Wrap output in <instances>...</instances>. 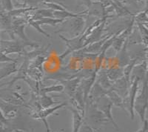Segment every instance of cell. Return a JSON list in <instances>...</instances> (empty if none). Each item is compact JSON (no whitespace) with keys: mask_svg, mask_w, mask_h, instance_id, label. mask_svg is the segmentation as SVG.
Wrapping results in <instances>:
<instances>
[{"mask_svg":"<svg viewBox=\"0 0 148 132\" xmlns=\"http://www.w3.org/2000/svg\"><path fill=\"white\" fill-rule=\"evenodd\" d=\"M67 102H62V103H59V105H56V106H51L50 108H47V109H41L39 111H37L34 112L32 114V117L36 119V120H45V119L47 118L49 116L52 115L53 113H55L56 111H58L59 109H62V108H64V107L67 106Z\"/></svg>","mask_w":148,"mask_h":132,"instance_id":"8992f818","label":"cell"},{"mask_svg":"<svg viewBox=\"0 0 148 132\" xmlns=\"http://www.w3.org/2000/svg\"><path fill=\"white\" fill-rule=\"evenodd\" d=\"M37 9H38V8L36 7H22L17 9L14 8L10 12H8V14L11 17H16L17 16H19L20 14H26L27 12H30L32 10H36Z\"/></svg>","mask_w":148,"mask_h":132,"instance_id":"44dd1931","label":"cell"},{"mask_svg":"<svg viewBox=\"0 0 148 132\" xmlns=\"http://www.w3.org/2000/svg\"><path fill=\"white\" fill-rule=\"evenodd\" d=\"M73 115V132H79L84 123V116L73 107L68 108Z\"/></svg>","mask_w":148,"mask_h":132,"instance_id":"52a82bcc","label":"cell"},{"mask_svg":"<svg viewBox=\"0 0 148 132\" xmlns=\"http://www.w3.org/2000/svg\"><path fill=\"white\" fill-rule=\"evenodd\" d=\"M0 63H17V60L9 57V56H8V55L5 54L4 53L0 51Z\"/></svg>","mask_w":148,"mask_h":132,"instance_id":"cb8c5ba5","label":"cell"},{"mask_svg":"<svg viewBox=\"0 0 148 132\" xmlns=\"http://www.w3.org/2000/svg\"><path fill=\"white\" fill-rule=\"evenodd\" d=\"M72 30L74 33V35L77 36L80 35L83 30L84 25V19L82 17H76V18H72Z\"/></svg>","mask_w":148,"mask_h":132,"instance_id":"4fadbf2b","label":"cell"},{"mask_svg":"<svg viewBox=\"0 0 148 132\" xmlns=\"http://www.w3.org/2000/svg\"><path fill=\"white\" fill-rule=\"evenodd\" d=\"M136 132H147V120H145L143 122H142V127L141 129L137 131Z\"/></svg>","mask_w":148,"mask_h":132,"instance_id":"4316f807","label":"cell"},{"mask_svg":"<svg viewBox=\"0 0 148 132\" xmlns=\"http://www.w3.org/2000/svg\"><path fill=\"white\" fill-rule=\"evenodd\" d=\"M16 63H9L7 66H5L0 69V80L18 71Z\"/></svg>","mask_w":148,"mask_h":132,"instance_id":"9a60e30c","label":"cell"},{"mask_svg":"<svg viewBox=\"0 0 148 132\" xmlns=\"http://www.w3.org/2000/svg\"><path fill=\"white\" fill-rule=\"evenodd\" d=\"M106 97L110 100L112 104L119 108L124 107V99L121 95L113 90H108L106 91Z\"/></svg>","mask_w":148,"mask_h":132,"instance_id":"30bf717a","label":"cell"},{"mask_svg":"<svg viewBox=\"0 0 148 132\" xmlns=\"http://www.w3.org/2000/svg\"><path fill=\"white\" fill-rule=\"evenodd\" d=\"M27 21L22 18H18L16 19H12V30L14 36L17 35L22 41L28 42L30 39L27 38V35L25 33V28Z\"/></svg>","mask_w":148,"mask_h":132,"instance_id":"277c9868","label":"cell"},{"mask_svg":"<svg viewBox=\"0 0 148 132\" xmlns=\"http://www.w3.org/2000/svg\"><path fill=\"white\" fill-rule=\"evenodd\" d=\"M0 125H2V123H0Z\"/></svg>","mask_w":148,"mask_h":132,"instance_id":"4dcf8cb0","label":"cell"},{"mask_svg":"<svg viewBox=\"0 0 148 132\" xmlns=\"http://www.w3.org/2000/svg\"><path fill=\"white\" fill-rule=\"evenodd\" d=\"M147 108V102H145V103H138V102H136L134 105V111H136L138 113L142 122L146 120L145 116H146Z\"/></svg>","mask_w":148,"mask_h":132,"instance_id":"ac0fdd59","label":"cell"},{"mask_svg":"<svg viewBox=\"0 0 148 132\" xmlns=\"http://www.w3.org/2000/svg\"><path fill=\"white\" fill-rule=\"evenodd\" d=\"M119 51V65L121 68H123V67H125L130 62L129 56L127 53V43L124 44V45L122 46L121 49Z\"/></svg>","mask_w":148,"mask_h":132,"instance_id":"d6986e66","label":"cell"},{"mask_svg":"<svg viewBox=\"0 0 148 132\" xmlns=\"http://www.w3.org/2000/svg\"><path fill=\"white\" fill-rule=\"evenodd\" d=\"M40 97L39 98V106L41 107V109H47V108H50L52 105L57 104L58 102L54 101L53 99L51 96H48L47 94H43V95H39Z\"/></svg>","mask_w":148,"mask_h":132,"instance_id":"5bb4252c","label":"cell"},{"mask_svg":"<svg viewBox=\"0 0 148 132\" xmlns=\"http://www.w3.org/2000/svg\"><path fill=\"white\" fill-rule=\"evenodd\" d=\"M15 129H11V128L5 127L4 125H2L0 126V132H14Z\"/></svg>","mask_w":148,"mask_h":132,"instance_id":"83f0119b","label":"cell"},{"mask_svg":"<svg viewBox=\"0 0 148 132\" xmlns=\"http://www.w3.org/2000/svg\"><path fill=\"white\" fill-rule=\"evenodd\" d=\"M139 78L136 77L134 80L130 81L127 92L125 99H124V107L123 108L126 111H127L132 120H133L135 117L134 105L137 93H138V91L139 89V88H138L139 87Z\"/></svg>","mask_w":148,"mask_h":132,"instance_id":"7a4b0ae2","label":"cell"},{"mask_svg":"<svg viewBox=\"0 0 148 132\" xmlns=\"http://www.w3.org/2000/svg\"><path fill=\"white\" fill-rule=\"evenodd\" d=\"M146 10L143 12H141L139 14H137L136 16V20L138 22H141V23L143 24V22H147V13Z\"/></svg>","mask_w":148,"mask_h":132,"instance_id":"d4e9b609","label":"cell"},{"mask_svg":"<svg viewBox=\"0 0 148 132\" xmlns=\"http://www.w3.org/2000/svg\"><path fill=\"white\" fill-rule=\"evenodd\" d=\"M42 18H54L53 10L51 9H37L35 14L30 19L32 20H39Z\"/></svg>","mask_w":148,"mask_h":132,"instance_id":"7c38bea8","label":"cell"},{"mask_svg":"<svg viewBox=\"0 0 148 132\" xmlns=\"http://www.w3.org/2000/svg\"><path fill=\"white\" fill-rule=\"evenodd\" d=\"M26 46L38 47L39 44L38 43H34L31 41L28 42H18V41L14 39V40H0V51L4 53L5 54L8 55L11 54H20L23 51V48Z\"/></svg>","mask_w":148,"mask_h":132,"instance_id":"6da1fadb","label":"cell"},{"mask_svg":"<svg viewBox=\"0 0 148 132\" xmlns=\"http://www.w3.org/2000/svg\"><path fill=\"white\" fill-rule=\"evenodd\" d=\"M0 2H1L2 8L5 11L10 12L14 9V5L11 0H0Z\"/></svg>","mask_w":148,"mask_h":132,"instance_id":"603a6c76","label":"cell"},{"mask_svg":"<svg viewBox=\"0 0 148 132\" xmlns=\"http://www.w3.org/2000/svg\"><path fill=\"white\" fill-rule=\"evenodd\" d=\"M64 90V86L63 85H51V86L45 87L42 88L39 90V94H47L49 93H52V92H63Z\"/></svg>","mask_w":148,"mask_h":132,"instance_id":"e0dca14e","label":"cell"},{"mask_svg":"<svg viewBox=\"0 0 148 132\" xmlns=\"http://www.w3.org/2000/svg\"><path fill=\"white\" fill-rule=\"evenodd\" d=\"M27 24L28 25H30L31 27L34 28V29H36L37 31L39 33H40V34H42V35H44L45 36H46V37L47 38H51V35L50 34H47V32H46L45 31H44L43 29L41 28V25H39L38 22H36V20H32V19H29V20H27Z\"/></svg>","mask_w":148,"mask_h":132,"instance_id":"7402d4cb","label":"cell"},{"mask_svg":"<svg viewBox=\"0 0 148 132\" xmlns=\"http://www.w3.org/2000/svg\"><path fill=\"white\" fill-rule=\"evenodd\" d=\"M90 119L96 123L104 124L109 122V120L104 116L103 112L98 109L94 104H90Z\"/></svg>","mask_w":148,"mask_h":132,"instance_id":"9c48e42d","label":"cell"},{"mask_svg":"<svg viewBox=\"0 0 148 132\" xmlns=\"http://www.w3.org/2000/svg\"><path fill=\"white\" fill-rule=\"evenodd\" d=\"M107 76L110 81L115 82L118 80L121 77L124 76V72H123V68H111L110 70L106 72Z\"/></svg>","mask_w":148,"mask_h":132,"instance_id":"2e32d148","label":"cell"},{"mask_svg":"<svg viewBox=\"0 0 148 132\" xmlns=\"http://www.w3.org/2000/svg\"><path fill=\"white\" fill-rule=\"evenodd\" d=\"M40 25H47L51 26H56L57 25L64 22V19H56V18H42V19H39V20H36Z\"/></svg>","mask_w":148,"mask_h":132,"instance_id":"ffe728a7","label":"cell"},{"mask_svg":"<svg viewBox=\"0 0 148 132\" xmlns=\"http://www.w3.org/2000/svg\"><path fill=\"white\" fill-rule=\"evenodd\" d=\"M109 37H110V36H107V37L103 38V39H100V40H98L97 42H94V43H91V44L88 45L87 46L84 47H85V48H84L82 51L89 53H96L98 52V51H100L104 43Z\"/></svg>","mask_w":148,"mask_h":132,"instance_id":"8fae6325","label":"cell"},{"mask_svg":"<svg viewBox=\"0 0 148 132\" xmlns=\"http://www.w3.org/2000/svg\"><path fill=\"white\" fill-rule=\"evenodd\" d=\"M9 121L10 120H8L5 117V115H4L3 113H2V110L0 109V123H2V125H6Z\"/></svg>","mask_w":148,"mask_h":132,"instance_id":"484cf974","label":"cell"},{"mask_svg":"<svg viewBox=\"0 0 148 132\" xmlns=\"http://www.w3.org/2000/svg\"><path fill=\"white\" fill-rule=\"evenodd\" d=\"M0 27L10 36L12 40L15 39L12 30V17L9 15L8 12L4 10H0Z\"/></svg>","mask_w":148,"mask_h":132,"instance_id":"5b68a950","label":"cell"},{"mask_svg":"<svg viewBox=\"0 0 148 132\" xmlns=\"http://www.w3.org/2000/svg\"><path fill=\"white\" fill-rule=\"evenodd\" d=\"M14 132H25V131L22 130H18V129H15V130H14ZM27 132H34V129H32L30 131H27Z\"/></svg>","mask_w":148,"mask_h":132,"instance_id":"f1b7e54d","label":"cell"},{"mask_svg":"<svg viewBox=\"0 0 148 132\" xmlns=\"http://www.w3.org/2000/svg\"><path fill=\"white\" fill-rule=\"evenodd\" d=\"M0 31H1V27H0Z\"/></svg>","mask_w":148,"mask_h":132,"instance_id":"f546056e","label":"cell"},{"mask_svg":"<svg viewBox=\"0 0 148 132\" xmlns=\"http://www.w3.org/2000/svg\"><path fill=\"white\" fill-rule=\"evenodd\" d=\"M0 109L8 120L15 118L18 113V110L14 105L5 101H0Z\"/></svg>","mask_w":148,"mask_h":132,"instance_id":"ba28073f","label":"cell"},{"mask_svg":"<svg viewBox=\"0 0 148 132\" xmlns=\"http://www.w3.org/2000/svg\"><path fill=\"white\" fill-rule=\"evenodd\" d=\"M90 104H94V105H96V106L97 107L98 109H99L101 111L103 112V113H104V116L109 120V122H110L111 123H113V126L117 130H119L118 125L115 122L114 119H113V116H112V107H113V105L112 104L110 100L106 97V95L104 96V97H101V98H99L97 101L95 102H92V103Z\"/></svg>","mask_w":148,"mask_h":132,"instance_id":"3957f363","label":"cell"}]
</instances>
